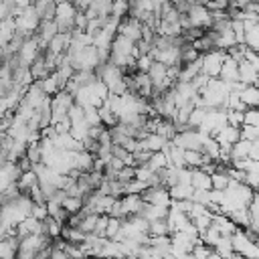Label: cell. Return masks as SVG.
<instances>
[{
  "instance_id": "60d3db41",
  "label": "cell",
  "mask_w": 259,
  "mask_h": 259,
  "mask_svg": "<svg viewBox=\"0 0 259 259\" xmlns=\"http://www.w3.org/2000/svg\"><path fill=\"white\" fill-rule=\"evenodd\" d=\"M55 136H57V127H55L53 123H49V125L40 127V138H49V140H53Z\"/></svg>"
},
{
  "instance_id": "603a6c76",
  "label": "cell",
  "mask_w": 259,
  "mask_h": 259,
  "mask_svg": "<svg viewBox=\"0 0 259 259\" xmlns=\"http://www.w3.org/2000/svg\"><path fill=\"white\" fill-rule=\"evenodd\" d=\"M166 164H168V158H166V154H164L162 150L152 152V156H150L148 162H146V166H148L150 170H158V168H162V166H166Z\"/></svg>"
},
{
  "instance_id": "74e56055",
  "label": "cell",
  "mask_w": 259,
  "mask_h": 259,
  "mask_svg": "<svg viewBox=\"0 0 259 259\" xmlns=\"http://www.w3.org/2000/svg\"><path fill=\"white\" fill-rule=\"evenodd\" d=\"M243 59L249 63V65H253L255 69H259V57H257V51H253V49H245V53H243Z\"/></svg>"
},
{
  "instance_id": "cb8c5ba5",
  "label": "cell",
  "mask_w": 259,
  "mask_h": 259,
  "mask_svg": "<svg viewBox=\"0 0 259 259\" xmlns=\"http://www.w3.org/2000/svg\"><path fill=\"white\" fill-rule=\"evenodd\" d=\"M146 186H148V184H146L144 180H138V178L134 176L132 180L123 182V194H140V192H142Z\"/></svg>"
},
{
  "instance_id": "277c9868",
  "label": "cell",
  "mask_w": 259,
  "mask_h": 259,
  "mask_svg": "<svg viewBox=\"0 0 259 259\" xmlns=\"http://www.w3.org/2000/svg\"><path fill=\"white\" fill-rule=\"evenodd\" d=\"M237 63L233 57H229L225 53L223 57V63H221V71H219V79L223 81H239V75H237Z\"/></svg>"
},
{
  "instance_id": "f35d334b",
  "label": "cell",
  "mask_w": 259,
  "mask_h": 259,
  "mask_svg": "<svg viewBox=\"0 0 259 259\" xmlns=\"http://www.w3.org/2000/svg\"><path fill=\"white\" fill-rule=\"evenodd\" d=\"M247 158H251V160H259V140H251V142H249Z\"/></svg>"
},
{
  "instance_id": "4316f807",
  "label": "cell",
  "mask_w": 259,
  "mask_h": 259,
  "mask_svg": "<svg viewBox=\"0 0 259 259\" xmlns=\"http://www.w3.org/2000/svg\"><path fill=\"white\" fill-rule=\"evenodd\" d=\"M239 134L245 140H259V125H249V123H241L239 125Z\"/></svg>"
},
{
  "instance_id": "8fae6325",
  "label": "cell",
  "mask_w": 259,
  "mask_h": 259,
  "mask_svg": "<svg viewBox=\"0 0 259 259\" xmlns=\"http://www.w3.org/2000/svg\"><path fill=\"white\" fill-rule=\"evenodd\" d=\"M36 184H38V178H36L34 170L20 172V176H18V180H16V186H18V190H20L22 194H28V190H30L32 186H36Z\"/></svg>"
},
{
  "instance_id": "83f0119b",
  "label": "cell",
  "mask_w": 259,
  "mask_h": 259,
  "mask_svg": "<svg viewBox=\"0 0 259 259\" xmlns=\"http://www.w3.org/2000/svg\"><path fill=\"white\" fill-rule=\"evenodd\" d=\"M152 156V152L150 150H146V148H136L134 152H132V158H134V166H146V162H148V158Z\"/></svg>"
},
{
  "instance_id": "7bdbcfd3",
  "label": "cell",
  "mask_w": 259,
  "mask_h": 259,
  "mask_svg": "<svg viewBox=\"0 0 259 259\" xmlns=\"http://www.w3.org/2000/svg\"><path fill=\"white\" fill-rule=\"evenodd\" d=\"M178 24H180V28L184 30V28H188V26H192V22H190V18H188V14L184 12V14H178Z\"/></svg>"
},
{
  "instance_id": "4fadbf2b",
  "label": "cell",
  "mask_w": 259,
  "mask_h": 259,
  "mask_svg": "<svg viewBox=\"0 0 259 259\" xmlns=\"http://www.w3.org/2000/svg\"><path fill=\"white\" fill-rule=\"evenodd\" d=\"M67 45H69V34H65V32H55V34L49 38L47 49L53 51V53H57V55H61V53H65Z\"/></svg>"
},
{
  "instance_id": "ba28073f",
  "label": "cell",
  "mask_w": 259,
  "mask_h": 259,
  "mask_svg": "<svg viewBox=\"0 0 259 259\" xmlns=\"http://www.w3.org/2000/svg\"><path fill=\"white\" fill-rule=\"evenodd\" d=\"M208 227H212V229H217L221 235H231L237 227L231 223V219L227 217V214H221V212H217V214H210V225Z\"/></svg>"
},
{
  "instance_id": "ac0fdd59",
  "label": "cell",
  "mask_w": 259,
  "mask_h": 259,
  "mask_svg": "<svg viewBox=\"0 0 259 259\" xmlns=\"http://www.w3.org/2000/svg\"><path fill=\"white\" fill-rule=\"evenodd\" d=\"M245 45L253 51H259V24L245 28Z\"/></svg>"
},
{
  "instance_id": "5bb4252c",
  "label": "cell",
  "mask_w": 259,
  "mask_h": 259,
  "mask_svg": "<svg viewBox=\"0 0 259 259\" xmlns=\"http://www.w3.org/2000/svg\"><path fill=\"white\" fill-rule=\"evenodd\" d=\"M239 97H241V101L247 107H257V103H259V89H257V85H245L239 91Z\"/></svg>"
},
{
  "instance_id": "d6a6232c",
  "label": "cell",
  "mask_w": 259,
  "mask_h": 259,
  "mask_svg": "<svg viewBox=\"0 0 259 259\" xmlns=\"http://www.w3.org/2000/svg\"><path fill=\"white\" fill-rule=\"evenodd\" d=\"M225 117H227V123H229V125L239 127V125L243 123V111H237V109H225Z\"/></svg>"
},
{
  "instance_id": "ab89813d",
  "label": "cell",
  "mask_w": 259,
  "mask_h": 259,
  "mask_svg": "<svg viewBox=\"0 0 259 259\" xmlns=\"http://www.w3.org/2000/svg\"><path fill=\"white\" fill-rule=\"evenodd\" d=\"M172 4H174V8L178 10V14H184V12H188V8L192 6V2H188V0H170Z\"/></svg>"
},
{
  "instance_id": "ffe728a7",
  "label": "cell",
  "mask_w": 259,
  "mask_h": 259,
  "mask_svg": "<svg viewBox=\"0 0 259 259\" xmlns=\"http://www.w3.org/2000/svg\"><path fill=\"white\" fill-rule=\"evenodd\" d=\"M166 69H168V65H164L160 61H152V65H150V69L146 73H148V77L152 81H160V79L166 77Z\"/></svg>"
},
{
  "instance_id": "44dd1931",
  "label": "cell",
  "mask_w": 259,
  "mask_h": 259,
  "mask_svg": "<svg viewBox=\"0 0 259 259\" xmlns=\"http://www.w3.org/2000/svg\"><path fill=\"white\" fill-rule=\"evenodd\" d=\"M190 192H192V186L190 184H182V182H178V184L168 188L170 198H190Z\"/></svg>"
},
{
  "instance_id": "52a82bcc",
  "label": "cell",
  "mask_w": 259,
  "mask_h": 259,
  "mask_svg": "<svg viewBox=\"0 0 259 259\" xmlns=\"http://www.w3.org/2000/svg\"><path fill=\"white\" fill-rule=\"evenodd\" d=\"M134 83H136V95L148 99L150 93H152V79L148 77V73L136 71V73H134Z\"/></svg>"
},
{
  "instance_id": "d4e9b609",
  "label": "cell",
  "mask_w": 259,
  "mask_h": 259,
  "mask_svg": "<svg viewBox=\"0 0 259 259\" xmlns=\"http://www.w3.org/2000/svg\"><path fill=\"white\" fill-rule=\"evenodd\" d=\"M192 47L200 53V55H204V53H208V51H212L214 49V45H212V40L202 32V36H198V38H194L192 40Z\"/></svg>"
},
{
  "instance_id": "ee69618b",
  "label": "cell",
  "mask_w": 259,
  "mask_h": 259,
  "mask_svg": "<svg viewBox=\"0 0 259 259\" xmlns=\"http://www.w3.org/2000/svg\"><path fill=\"white\" fill-rule=\"evenodd\" d=\"M227 4H229V0H208V4H206V8H227Z\"/></svg>"
},
{
  "instance_id": "f546056e",
  "label": "cell",
  "mask_w": 259,
  "mask_h": 259,
  "mask_svg": "<svg viewBox=\"0 0 259 259\" xmlns=\"http://www.w3.org/2000/svg\"><path fill=\"white\" fill-rule=\"evenodd\" d=\"M130 10V2L127 0H111V14L113 16H125Z\"/></svg>"
},
{
  "instance_id": "4dcf8cb0",
  "label": "cell",
  "mask_w": 259,
  "mask_h": 259,
  "mask_svg": "<svg viewBox=\"0 0 259 259\" xmlns=\"http://www.w3.org/2000/svg\"><path fill=\"white\" fill-rule=\"evenodd\" d=\"M136 176V166H127V164H123L117 172H115V178L119 180V182H127V180H132Z\"/></svg>"
},
{
  "instance_id": "30bf717a",
  "label": "cell",
  "mask_w": 259,
  "mask_h": 259,
  "mask_svg": "<svg viewBox=\"0 0 259 259\" xmlns=\"http://www.w3.org/2000/svg\"><path fill=\"white\" fill-rule=\"evenodd\" d=\"M190 186L192 188L210 190V174H206L200 168H190Z\"/></svg>"
},
{
  "instance_id": "5b68a950",
  "label": "cell",
  "mask_w": 259,
  "mask_h": 259,
  "mask_svg": "<svg viewBox=\"0 0 259 259\" xmlns=\"http://www.w3.org/2000/svg\"><path fill=\"white\" fill-rule=\"evenodd\" d=\"M241 138V134H239V127H235V125H229V123H225V125H221L219 127V132H217V136H214V140L219 142V146H231V144H235L237 140Z\"/></svg>"
},
{
  "instance_id": "8992f818",
  "label": "cell",
  "mask_w": 259,
  "mask_h": 259,
  "mask_svg": "<svg viewBox=\"0 0 259 259\" xmlns=\"http://www.w3.org/2000/svg\"><path fill=\"white\" fill-rule=\"evenodd\" d=\"M237 75H239V81H243L247 85H257V69L253 65H249L245 59L237 63Z\"/></svg>"
},
{
  "instance_id": "836d02e7",
  "label": "cell",
  "mask_w": 259,
  "mask_h": 259,
  "mask_svg": "<svg viewBox=\"0 0 259 259\" xmlns=\"http://www.w3.org/2000/svg\"><path fill=\"white\" fill-rule=\"evenodd\" d=\"M243 123L259 125V111H257V107H245V111H243Z\"/></svg>"
},
{
  "instance_id": "e575fe53",
  "label": "cell",
  "mask_w": 259,
  "mask_h": 259,
  "mask_svg": "<svg viewBox=\"0 0 259 259\" xmlns=\"http://www.w3.org/2000/svg\"><path fill=\"white\" fill-rule=\"evenodd\" d=\"M202 119H204V109H202V107H194V109L188 113V123H190L192 127H198V125L202 123Z\"/></svg>"
},
{
  "instance_id": "3957f363",
  "label": "cell",
  "mask_w": 259,
  "mask_h": 259,
  "mask_svg": "<svg viewBox=\"0 0 259 259\" xmlns=\"http://www.w3.org/2000/svg\"><path fill=\"white\" fill-rule=\"evenodd\" d=\"M188 18H190V22H192V26H200V28H206V26H210V18H208V8L206 6H202V4H192L190 8H188Z\"/></svg>"
},
{
  "instance_id": "d6986e66",
  "label": "cell",
  "mask_w": 259,
  "mask_h": 259,
  "mask_svg": "<svg viewBox=\"0 0 259 259\" xmlns=\"http://www.w3.org/2000/svg\"><path fill=\"white\" fill-rule=\"evenodd\" d=\"M219 148H221V146H219V142H217L214 138H210V136H208V138L202 142L200 152H202L204 156H208L210 160H217V158H219Z\"/></svg>"
},
{
  "instance_id": "7c38bea8",
  "label": "cell",
  "mask_w": 259,
  "mask_h": 259,
  "mask_svg": "<svg viewBox=\"0 0 259 259\" xmlns=\"http://www.w3.org/2000/svg\"><path fill=\"white\" fill-rule=\"evenodd\" d=\"M117 200H119V206H121L123 212H138L142 202H144L140 198V194H121Z\"/></svg>"
},
{
  "instance_id": "8d00e7d4",
  "label": "cell",
  "mask_w": 259,
  "mask_h": 259,
  "mask_svg": "<svg viewBox=\"0 0 259 259\" xmlns=\"http://www.w3.org/2000/svg\"><path fill=\"white\" fill-rule=\"evenodd\" d=\"M30 217H34V219H45L47 217V204H38V202H32L30 204V212H28Z\"/></svg>"
},
{
  "instance_id": "e0dca14e",
  "label": "cell",
  "mask_w": 259,
  "mask_h": 259,
  "mask_svg": "<svg viewBox=\"0 0 259 259\" xmlns=\"http://www.w3.org/2000/svg\"><path fill=\"white\" fill-rule=\"evenodd\" d=\"M97 115H99V121H101L105 127H111V125L117 123V115H115L107 105H103V103L97 107Z\"/></svg>"
},
{
  "instance_id": "484cf974",
  "label": "cell",
  "mask_w": 259,
  "mask_h": 259,
  "mask_svg": "<svg viewBox=\"0 0 259 259\" xmlns=\"http://www.w3.org/2000/svg\"><path fill=\"white\" fill-rule=\"evenodd\" d=\"M231 178L227 174H221V172H212L210 174V188H217V190H225L229 186Z\"/></svg>"
},
{
  "instance_id": "d590c367",
  "label": "cell",
  "mask_w": 259,
  "mask_h": 259,
  "mask_svg": "<svg viewBox=\"0 0 259 259\" xmlns=\"http://www.w3.org/2000/svg\"><path fill=\"white\" fill-rule=\"evenodd\" d=\"M152 57L150 55H138L136 57V71H142V73H146L148 69H150V65H152Z\"/></svg>"
},
{
  "instance_id": "9c48e42d",
  "label": "cell",
  "mask_w": 259,
  "mask_h": 259,
  "mask_svg": "<svg viewBox=\"0 0 259 259\" xmlns=\"http://www.w3.org/2000/svg\"><path fill=\"white\" fill-rule=\"evenodd\" d=\"M164 142H166V138H162L160 134L148 132V136H146V138L138 140V148H146V150H150V152H158V150H162Z\"/></svg>"
},
{
  "instance_id": "2e32d148",
  "label": "cell",
  "mask_w": 259,
  "mask_h": 259,
  "mask_svg": "<svg viewBox=\"0 0 259 259\" xmlns=\"http://www.w3.org/2000/svg\"><path fill=\"white\" fill-rule=\"evenodd\" d=\"M148 235H150V237H154V235H170V229H168V221H166V217L148 221Z\"/></svg>"
},
{
  "instance_id": "1f68e13d",
  "label": "cell",
  "mask_w": 259,
  "mask_h": 259,
  "mask_svg": "<svg viewBox=\"0 0 259 259\" xmlns=\"http://www.w3.org/2000/svg\"><path fill=\"white\" fill-rule=\"evenodd\" d=\"M119 227H121L119 219H117V217H109V214H107V225H105V237H107V239H113V237H115V233L119 231Z\"/></svg>"
},
{
  "instance_id": "7402d4cb",
  "label": "cell",
  "mask_w": 259,
  "mask_h": 259,
  "mask_svg": "<svg viewBox=\"0 0 259 259\" xmlns=\"http://www.w3.org/2000/svg\"><path fill=\"white\" fill-rule=\"evenodd\" d=\"M24 156H26L32 164L42 162V152H40L38 142H26V152H24Z\"/></svg>"
},
{
  "instance_id": "b9f144b4",
  "label": "cell",
  "mask_w": 259,
  "mask_h": 259,
  "mask_svg": "<svg viewBox=\"0 0 259 259\" xmlns=\"http://www.w3.org/2000/svg\"><path fill=\"white\" fill-rule=\"evenodd\" d=\"M16 166L20 168V172H26V170H32V162L26 158V156H20L18 160H16Z\"/></svg>"
},
{
  "instance_id": "9a60e30c",
  "label": "cell",
  "mask_w": 259,
  "mask_h": 259,
  "mask_svg": "<svg viewBox=\"0 0 259 259\" xmlns=\"http://www.w3.org/2000/svg\"><path fill=\"white\" fill-rule=\"evenodd\" d=\"M227 217L231 219V223L235 225V227H245V225H249V214H247V208L245 206H233V208H229L227 210Z\"/></svg>"
},
{
  "instance_id": "6da1fadb",
  "label": "cell",
  "mask_w": 259,
  "mask_h": 259,
  "mask_svg": "<svg viewBox=\"0 0 259 259\" xmlns=\"http://www.w3.org/2000/svg\"><path fill=\"white\" fill-rule=\"evenodd\" d=\"M140 198L146 200V202H152V204H160V206H168V204H170L168 188L162 186V184H148V186L140 192Z\"/></svg>"
},
{
  "instance_id": "f1b7e54d",
  "label": "cell",
  "mask_w": 259,
  "mask_h": 259,
  "mask_svg": "<svg viewBox=\"0 0 259 259\" xmlns=\"http://www.w3.org/2000/svg\"><path fill=\"white\" fill-rule=\"evenodd\" d=\"M61 206L67 212H75V210H79L83 206V202H81V196H65V200L61 202Z\"/></svg>"
},
{
  "instance_id": "7a4b0ae2",
  "label": "cell",
  "mask_w": 259,
  "mask_h": 259,
  "mask_svg": "<svg viewBox=\"0 0 259 259\" xmlns=\"http://www.w3.org/2000/svg\"><path fill=\"white\" fill-rule=\"evenodd\" d=\"M223 57H225V51L223 49H212V51L204 53L202 55V67H200V71L204 75H208V77H219Z\"/></svg>"
}]
</instances>
